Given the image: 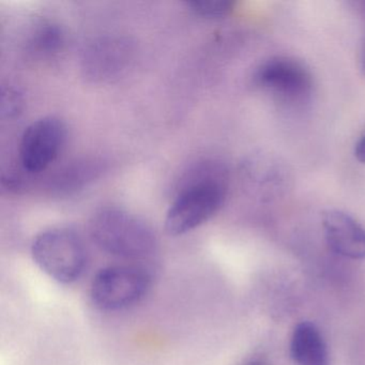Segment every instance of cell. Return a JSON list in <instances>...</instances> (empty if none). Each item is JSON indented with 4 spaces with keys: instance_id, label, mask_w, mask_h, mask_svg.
Masks as SVG:
<instances>
[{
    "instance_id": "cell-1",
    "label": "cell",
    "mask_w": 365,
    "mask_h": 365,
    "mask_svg": "<svg viewBox=\"0 0 365 365\" xmlns=\"http://www.w3.org/2000/svg\"><path fill=\"white\" fill-rule=\"evenodd\" d=\"M227 172L217 162H204L185 175L165 217L170 236L187 234L211 219L225 202Z\"/></svg>"
},
{
    "instance_id": "cell-2",
    "label": "cell",
    "mask_w": 365,
    "mask_h": 365,
    "mask_svg": "<svg viewBox=\"0 0 365 365\" xmlns=\"http://www.w3.org/2000/svg\"><path fill=\"white\" fill-rule=\"evenodd\" d=\"M89 232L96 245L125 259L143 260L157 252L155 232L143 220L119 208H103L91 217Z\"/></svg>"
},
{
    "instance_id": "cell-3",
    "label": "cell",
    "mask_w": 365,
    "mask_h": 365,
    "mask_svg": "<svg viewBox=\"0 0 365 365\" xmlns=\"http://www.w3.org/2000/svg\"><path fill=\"white\" fill-rule=\"evenodd\" d=\"M31 255L43 272L63 284L80 279L88 262L82 239L68 228H51L40 232L34 239Z\"/></svg>"
},
{
    "instance_id": "cell-4",
    "label": "cell",
    "mask_w": 365,
    "mask_h": 365,
    "mask_svg": "<svg viewBox=\"0 0 365 365\" xmlns=\"http://www.w3.org/2000/svg\"><path fill=\"white\" fill-rule=\"evenodd\" d=\"M254 83L288 108H302L314 93L313 74L300 61L287 56L272 57L254 74Z\"/></svg>"
},
{
    "instance_id": "cell-5",
    "label": "cell",
    "mask_w": 365,
    "mask_h": 365,
    "mask_svg": "<svg viewBox=\"0 0 365 365\" xmlns=\"http://www.w3.org/2000/svg\"><path fill=\"white\" fill-rule=\"evenodd\" d=\"M151 275L135 266L102 269L91 283L93 304L104 311H119L140 302L150 289Z\"/></svg>"
},
{
    "instance_id": "cell-6",
    "label": "cell",
    "mask_w": 365,
    "mask_h": 365,
    "mask_svg": "<svg viewBox=\"0 0 365 365\" xmlns=\"http://www.w3.org/2000/svg\"><path fill=\"white\" fill-rule=\"evenodd\" d=\"M67 128L61 119L48 116L31 123L20 143V160L29 173L46 170L65 146Z\"/></svg>"
},
{
    "instance_id": "cell-7",
    "label": "cell",
    "mask_w": 365,
    "mask_h": 365,
    "mask_svg": "<svg viewBox=\"0 0 365 365\" xmlns=\"http://www.w3.org/2000/svg\"><path fill=\"white\" fill-rule=\"evenodd\" d=\"M133 58V46L120 37H106L89 44L83 55L85 76L93 81H110L123 73Z\"/></svg>"
},
{
    "instance_id": "cell-8",
    "label": "cell",
    "mask_w": 365,
    "mask_h": 365,
    "mask_svg": "<svg viewBox=\"0 0 365 365\" xmlns=\"http://www.w3.org/2000/svg\"><path fill=\"white\" fill-rule=\"evenodd\" d=\"M327 243L334 253L349 259L365 258V227L341 210H329L322 215Z\"/></svg>"
},
{
    "instance_id": "cell-9",
    "label": "cell",
    "mask_w": 365,
    "mask_h": 365,
    "mask_svg": "<svg viewBox=\"0 0 365 365\" xmlns=\"http://www.w3.org/2000/svg\"><path fill=\"white\" fill-rule=\"evenodd\" d=\"M290 354L298 365H329L326 341L315 324L300 322L294 327L290 341Z\"/></svg>"
},
{
    "instance_id": "cell-10",
    "label": "cell",
    "mask_w": 365,
    "mask_h": 365,
    "mask_svg": "<svg viewBox=\"0 0 365 365\" xmlns=\"http://www.w3.org/2000/svg\"><path fill=\"white\" fill-rule=\"evenodd\" d=\"M287 170L277 160L266 155L253 162L254 182L266 200L279 195L286 185Z\"/></svg>"
},
{
    "instance_id": "cell-11",
    "label": "cell",
    "mask_w": 365,
    "mask_h": 365,
    "mask_svg": "<svg viewBox=\"0 0 365 365\" xmlns=\"http://www.w3.org/2000/svg\"><path fill=\"white\" fill-rule=\"evenodd\" d=\"M99 170L97 163L93 162H83L68 166L51 181V187L57 193L68 194L76 191L95 178Z\"/></svg>"
},
{
    "instance_id": "cell-12",
    "label": "cell",
    "mask_w": 365,
    "mask_h": 365,
    "mask_svg": "<svg viewBox=\"0 0 365 365\" xmlns=\"http://www.w3.org/2000/svg\"><path fill=\"white\" fill-rule=\"evenodd\" d=\"M63 43V34L58 27L52 24H43L34 34L31 40L33 52L38 54L51 55L57 52Z\"/></svg>"
},
{
    "instance_id": "cell-13",
    "label": "cell",
    "mask_w": 365,
    "mask_h": 365,
    "mask_svg": "<svg viewBox=\"0 0 365 365\" xmlns=\"http://www.w3.org/2000/svg\"><path fill=\"white\" fill-rule=\"evenodd\" d=\"M187 7L202 18L219 19L232 12L234 3L228 0H194L187 3Z\"/></svg>"
},
{
    "instance_id": "cell-14",
    "label": "cell",
    "mask_w": 365,
    "mask_h": 365,
    "mask_svg": "<svg viewBox=\"0 0 365 365\" xmlns=\"http://www.w3.org/2000/svg\"><path fill=\"white\" fill-rule=\"evenodd\" d=\"M23 101L20 93L12 88L3 89L1 91V114L3 116H16L22 110Z\"/></svg>"
},
{
    "instance_id": "cell-15",
    "label": "cell",
    "mask_w": 365,
    "mask_h": 365,
    "mask_svg": "<svg viewBox=\"0 0 365 365\" xmlns=\"http://www.w3.org/2000/svg\"><path fill=\"white\" fill-rule=\"evenodd\" d=\"M354 157L360 163L365 164V131L359 138L354 146Z\"/></svg>"
},
{
    "instance_id": "cell-16",
    "label": "cell",
    "mask_w": 365,
    "mask_h": 365,
    "mask_svg": "<svg viewBox=\"0 0 365 365\" xmlns=\"http://www.w3.org/2000/svg\"><path fill=\"white\" fill-rule=\"evenodd\" d=\"M361 69H362L363 74L365 76V41L363 46L362 54H361Z\"/></svg>"
},
{
    "instance_id": "cell-17",
    "label": "cell",
    "mask_w": 365,
    "mask_h": 365,
    "mask_svg": "<svg viewBox=\"0 0 365 365\" xmlns=\"http://www.w3.org/2000/svg\"><path fill=\"white\" fill-rule=\"evenodd\" d=\"M245 365H266V363H264V361L257 359V360L250 361V362L247 363Z\"/></svg>"
}]
</instances>
